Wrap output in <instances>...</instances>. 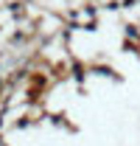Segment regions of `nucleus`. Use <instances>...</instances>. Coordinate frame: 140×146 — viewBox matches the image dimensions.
Segmentation results:
<instances>
[{"label": "nucleus", "instance_id": "1", "mask_svg": "<svg viewBox=\"0 0 140 146\" xmlns=\"http://www.w3.org/2000/svg\"><path fill=\"white\" fill-rule=\"evenodd\" d=\"M11 42H14V45H17V42H25V34H22V31H17V34L11 36Z\"/></svg>", "mask_w": 140, "mask_h": 146}, {"label": "nucleus", "instance_id": "3", "mask_svg": "<svg viewBox=\"0 0 140 146\" xmlns=\"http://www.w3.org/2000/svg\"><path fill=\"white\" fill-rule=\"evenodd\" d=\"M135 3H137V0H123L121 6H126V9H129V6H135Z\"/></svg>", "mask_w": 140, "mask_h": 146}, {"label": "nucleus", "instance_id": "2", "mask_svg": "<svg viewBox=\"0 0 140 146\" xmlns=\"http://www.w3.org/2000/svg\"><path fill=\"white\" fill-rule=\"evenodd\" d=\"M126 36H137V25H126Z\"/></svg>", "mask_w": 140, "mask_h": 146}]
</instances>
